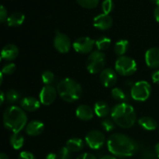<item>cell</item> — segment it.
<instances>
[{
	"label": "cell",
	"mask_w": 159,
	"mask_h": 159,
	"mask_svg": "<svg viewBox=\"0 0 159 159\" xmlns=\"http://www.w3.org/2000/svg\"><path fill=\"white\" fill-rule=\"evenodd\" d=\"M109 152L119 158H129L138 152L139 144L135 140L121 133L110 135L107 141Z\"/></svg>",
	"instance_id": "cell-1"
},
{
	"label": "cell",
	"mask_w": 159,
	"mask_h": 159,
	"mask_svg": "<svg viewBox=\"0 0 159 159\" xmlns=\"http://www.w3.org/2000/svg\"><path fill=\"white\" fill-rule=\"evenodd\" d=\"M27 116L24 110L16 106H11L3 113V125L12 133H20L27 124Z\"/></svg>",
	"instance_id": "cell-2"
},
{
	"label": "cell",
	"mask_w": 159,
	"mask_h": 159,
	"mask_svg": "<svg viewBox=\"0 0 159 159\" xmlns=\"http://www.w3.org/2000/svg\"><path fill=\"white\" fill-rule=\"evenodd\" d=\"M110 115L113 122L124 129L132 127L137 120V114L134 107L126 102L115 105L112 108Z\"/></svg>",
	"instance_id": "cell-3"
},
{
	"label": "cell",
	"mask_w": 159,
	"mask_h": 159,
	"mask_svg": "<svg viewBox=\"0 0 159 159\" xmlns=\"http://www.w3.org/2000/svg\"><path fill=\"white\" fill-rule=\"evenodd\" d=\"M57 90L59 96L67 102H74L79 100L82 94V85L70 78L61 80L57 85Z\"/></svg>",
	"instance_id": "cell-4"
},
{
	"label": "cell",
	"mask_w": 159,
	"mask_h": 159,
	"mask_svg": "<svg viewBox=\"0 0 159 159\" xmlns=\"http://www.w3.org/2000/svg\"><path fill=\"white\" fill-rule=\"evenodd\" d=\"M106 61V55L102 51H93L86 60V69L91 74H97L104 69Z\"/></svg>",
	"instance_id": "cell-5"
},
{
	"label": "cell",
	"mask_w": 159,
	"mask_h": 159,
	"mask_svg": "<svg viewBox=\"0 0 159 159\" xmlns=\"http://www.w3.org/2000/svg\"><path fill=\"white\" fill-rule=\"evenodd\" d=\"M138 69V65L134 59L128 56H120L115 62V71L122 76H130Z\"/></svg>",
	"instance_id": "cell-6"
},
{
	"label": "cell",
	"mask_w": 159,
	"mask_h": 159,
	"mask_svg": "<svg viewBox=\"0 0 159 159\" xmlns=\"http://www.w3.org/2000/svg\"><path fill=\"white\" fill-rule=\"evenodd\" d=\"M152 86L146 81H139L133 85L130 89V95L134 100L138 102L146 101L151 96Z\"/></svg>",
	"instance_id": "cell-7"
},
{
	"label": "cell",
	"mask_w": 159,
	"mask_h": 159,
	"mask_svg": "<svg viewBox=\"0 0 159 159\" xmlns=\"http://www.w3.org/2000/svg\"><path fill=\"white\" fill-rule=\"evenodd\" d=\"M85 143L93 150H98L103 147L106 143V137L101 131L93 130L89 132L85 136Z\"/></svg>",
	"instance_id": "cell-8"
},
{
	"label": "cell",
	"mask_w": 159,
	"mask_h": 159,
	"mask_svg": "<svg viewBox=\"0 0 159 159\" xmlns=\"http://www.w3.org/2000/svg\"><path fill=\"white\" fill-rule=\"evenodd\" d=\"M96 46V40L89 37H82L76 39L72 47L77 53L82 54H89L93 52L94 47Z\"/></svg>",
	"instance_id": "cell-9"
},
{
	"label": "cell",
	"mask_w": 159,
	"mask_h": 159,
	"mask_svg": "<svg viewBox=\"0 0 159 159\" xmlns=\"http://www.w3.org/2000/svg\"><path fill=\"white\" fill-rule=\"evenodd\" d=\"M53 44L56 51L61 54H66L71 49V42L69 37L65 34L61 33L60 31H55V36L53 40Z\"/></svg>",
	"instance_id": "cell-10"
},
{
	"label": "cell",
	"mask_w": 159,
	"mask_h": 159,
	"mask_svg": "<svg viewBox=\"0 0 159 159\" xmlns=\"http://www.w3.org/2000/svg\"><path fill=\"white\" fill-rule=\"evenodd\" d=\"M57 89L52 85H44L41 89L39 95L41 104L44 106H50L55 101L57 96Z\"/></svg>",
	"instance_id": "cell-11"
},
{
	"label": "cell",
	"mask_w": 159,
	"mask_h": 159,
	"mask_svg": "<svg viewBox=\"0 0 159 159\" xmlns=\"http://www.w3.org/2000/svg\"><path fill=\"white\" fill-rule=\"evenodd\" d=\"M99 81L107 88L114 86L117 82V73L112 68H104L99 74Z\"/></svg>",
	"instance_id": "cell-12"
},
{
	"label": "cell",
	"mask_w": 159,
	"mask_h": 159,
	"mask_svg": "<svg viewBox=\"0 0 159 159\" xmlns=\"http://www.w3.org/2000/svg\"><path fill=\"white\" fill-rule=\"evenodd\" d=\"M113 18L109 14L102 13L96 16L93 20V26L99 30H107L113 26Z\"/></svg>",
	"instance_id": "cell-13"
},
{
	"label": "cell",
	"mask_w": 159,
	"mask_h": 159,
	"mask_svg": "<svg viewBox=\"0 0 159 159\" xmlns=\"http://www.w3.org/2000/svg\"><path fill=\"white\" fill-rule=\"evenodd\" d=\"M145 63L148 67L152 69H157L159 68V48H151L146 51Z\"/></svg>",
	"instance_id": "cell-14"
},
{
	"label": "cell",
	"mask_w": 159,
	"mask_h": 159,
	"mask_svg": "<svg viewBox=\"0 0 159 159\" xmlns=\"http://www.w3.org/2000/svg\"><path fill=\"white\" fill-rule=\"evenodd\" d=\"M25 130H26V134H28L29 136H39L44 130V124L42 121L34 120L30 121L26 124Z\"/></svg>",
	"instance_id": "cell-15"
},
{
	"label": "cell",
	"mask_w": 159,
	"mask_h": 159,
	"mask_svg": "<svg viewBox=\"0 0 159 159\" xmlns=\"http://www.w3.org/2000/svg\"><path fill=\"white\" fill-rule=\"evenodd\" d=\"M19 55V48L17 46L12 43H8L5 45L2 49L1 58L2 60L10 61H13L18 57Z\"/></svg>",
	"instance_id": "cell-16"
},
{
	"label": "cell",
	"mask_w": 159,
	"mask_h": 159,
	"mask_svg": "<svg viewBox=\"0 0 159 159\" xmlns=\"http://www.w3.org/2000/svg\"><path fill=\"white\" fill-rule=\"evenodd\" d=\"M40 100L33 96L24 97L20 100V107L23 110L27 112H34L40 107Z\"/></svg>",
	"instance_id": "cell-17"
},
{
	"label": "cell",
	"mask_w": 159,
	"mask_h": 159,
	"mask_svg": "<svg viewBox=\"0 0 159 159\" xmlns=\"http://www.w3.org/2000/svg\"><path fill=\"white\" fill-rule=\"evenodd\" d=\"M75 115L81 120L89 121L94 116V110H93L89 106L82 104L76 108Z\"/></svg>",
	"instance_id": "cell-18"
},
{
	"label": "cell",
	"mask_w": 159,
	"mask_h": 159,
	"mask_svg": "<svg viewBox=\"0 0 159 159\" xmlns=\"http://www.w3.org/2000/svg\"><path fill=\"white\" fill-rule=\"evenodd\" d=\"M138 124L145 130L152 131L158 128V123L154 118L150 116H143L138 120Z\"/></svg>",
	"instance_id": "cell-19"
},
{
	"label": "cell",
	"mask_w": 159,
	"mask_h": 159,
	"mask_svg": "<svg viewBox=\"0 0 159 159\" xmlns=\"http://www.w3.org/2000/svg\"><path fill=\"white\" fill-rule=\"evenodd\" d=\"M25 20L24 14L20 12H12L9 16L6 23L9 26L12 27H16V26H21Z\"/></svg>",
	"instance_id": "cell-20"
},
{
	"label": "cell",
	"mask_w": 159,
	"mask_h": 159,
	"mask_svg": "<svg viewBox=\"0 0 159 159\" xmlns=\"http://www.w3.org/2000/svg\"><path fill=\"white\" fill-rule=\"evenodd\" d=\"M94 113L99 117H106L111 113L110 107L104 101H98L94 105Z\"/></svg>",
	"instance_id": "cell-21"
},
{
	"label": "cell",
	"mask_w": 159,
	"mask_h": 159,
	"mask_svg": "<svg viewBox=\"0 0 159 159\" xmlns=\"http://www.w3.org/2000/svg\"><path fill=\"white\" fill-rule=\"evenodd\" d=\"M66 146L71 152H79L84 148L85 143L83 140L79 138H72L68 140Z\"/></svg>",
	"instance_id": "cell-22"
},
{
	"label": "cell",
	"mask_w": 159,
	"mask_h": 159,
	"mask_svg": "<svg viewBox=\"0 0 159 159\" xmlns=\"http://www.w3.org/2000/svg\"><path fill=\"white\" fill-rule=\"evenodd\" d=\"M25 139L20 133H13L9 138V143L12 148L15 150H20L23 146Z\"/></svg>",
	"instance_id": "cell-23"
},
{
	"label": "cell",
	"mask_w": 159,
	"mask_h": 159,
	"mask_svg": "<svg viewBox=\"0 0 159 159\" xmlns=\"http://www.w3.org/2000/svg\"><path fill=\"white\" fill-rule=\"evenodd\" d=\"M129 41L127 40H120L114 44L113 47V51L115 54L119 57L124 56L127 53V50L129 48Z\"/></svg>",
	"instance_id": "cell-24"
},
{
	"label": "cell",
	"mask_w": 159,
	"mask_h": 159,
	"mask_svg": "<svg viewBox=\"0 0 159 159\" xmlns=\"http://www.w3.org/2000/svg\"><path fill=\"white\" fill-rule=\"evenodd\" d=\"M110 45H111V39L106 36H102L96 40V47L99 51H106L110 48Z\"/></svg>",
	"instance_id": "cell-25"
},
{
	"label": "cell",
	"mask_w": 159,
	"mask_h": 159,
	"mask_svg": "<svg viewBox=\"0 0 159 159\" xmlns=\"http://www.w3.org/2000/svg\"><path fill=\"white\" fill-rule=\"evenodd\" d=\"M111 96L114 99L120 101L122 102H124V101L127 99V95L124 93V90L118 87H115L112 89Z\"/></svg>",
	"instance_id": "cell-26"
},
{
	"label": "cell",
	"mask_w": 159,
	"mask_h": 159,
	"mask_svg": "<svg viewBox=\"0 0 159 159\" xmlns=\"http://www.w3.org/2000/svg\"><path fill=\"white\" fill-rule=\"evenodd\" d=\"M21 99L20 93L16 89H9L6 92V99L10 103H14V102H18Z\"/></svg>",
	"instance_id": "cell-27"
},
{
	"label": "cell",
	"mask_w": 159,
	"mask_h": 159,
	"mask_svg": "<svg viewBox=\"0 0 159 159\" xmlns=\"http://www.w3.org/2000/svg\"><path fill=\"white\" fill-rule=\"evenodd\" d=\"M42 82L45 85H51L54 81V74L51 71H45L42 73L41 75Z\"/></svg>",
	"instance_id": "cell-28"
},
{
	"label": "cell",
	"mask_w": 159,
	"mask_h": 159,
	"mask_svg": "<svg viewBox=\"0 0 159 159\" xmlns=\"http://www.w3.org/2000/svg\"><path fill=\"white\" fill-rule=\"evenodd\" d=\"M78 4L85 9H93L99 4V0H76Z\"/></svg>",
	"instance_id": "cell-29"
},
{
	"label": "cell",
	"mask_w": 159,
	"mask_h": 159,
	"mask_svg": "<svg viewBox=\"0 0 159 159\" xmlns=\"http://www.w3.org/2000/svg\"><path fill=\"white\" fill-rule=\"evenodd\" d=\"M16 69V66L15 64L8 63L2 67L1 73H2L4 75H11L15 72Z\"/></svg>",
	"instance_id": "cell-30"
},
{
	"label": "cell",
	"mask_w": 159,
	"mask_h": 159,
	"mask_svg": "<svg viewBox=\"0 0 159 159\" xmlns=\"http://www.w3.org/2000/svg\"><path fill=\"white\" fill-rule=\"evenodd\" d=\"M114 5L113 0H104L102 3V9L103 13L110 14L113 11Z\"/></svg>",
	"instance_id": "cell-31"
},
{
	"label": "cell",
	"mask_w": 159,
	"mask_h": 159,
	"mask_svg": "<svg viewBox=\"0 0 159 159\" xmlns=\"http://www.w3.org/2000/svg\"><path fill=\"white\" fill-rule=\"evenodd\" d=\"M102 127L105 131L110 132L114 129L115 127V123L113 122V120L106 119L102 120Z\"/></svg>",
	"instance_id": "cell-32"
},
{
	"label": "cell",
	"mask_w": 159,
	"mask_h": 159,
	"mask_svg": "<svg viewBox=\"0 0 159 159\" xmlns=\"http://www.w3.org/2000/svg\"><path fill=\"white\" fill-rule=\"evenodd\" d=\"M59 159H71V152L65 146L61 148L59 152Z\"/></svg>",
	"instance_id": "cell-33"
},
{
	"label": "cell",
	"mask_w": 159,
	"mask_h": 159,
	"mask_svg": "<svg viewBox=\"0 0 159 159\" xmlns=\"http://www.w3.org/2000/svg\"><path fill=\"white\" fill-rule=\"evenodd\" d=\"M8 17L9 16H8L7 10L4 7V6L2 5L1 8H0V22L1 23H4V22H6L7 20Z\"/></svg>",
	"instance_id": "cell-34"
},
{
	"label": "cell",
	"mask_w": 159,
	"mask_h": 159,
	"mask_svg": "<svg viewBox=\"0 0 159 159\" xmlns=\"http://www.w3.org/2000/svg\"><path fill=\"white\" fill-rule=\"evenodd\" d=\"M18 159H36V158L31 152L25 151V152H22L19 155Z\"/></svg>",
	"instance_id": "cell-35"
},
{
	"label": "cell",
	"mask_w": 159,
	"mask_h": 159,
	"mask_svg": "<svg viewBox=\"0 0 159 159\" xmlns=\"http://www.w3.org/2000/svg\"><path fill=\"white\" fill-rule=\"evenodd\" d=\"M142 158L143 159H159L155 152H145L142 155Z\"/></svg>",
	"instance_id": "cell-36"
},
{
	"label": "cell",
	"mask_w": 159,
	"mask_h": 159,
	"mask_svg": "<svg viewBox=\"0 0 159 159\" xmlns=\"http://www.w3.org/2000/svg\"><path fill=\"white\" fill-rule=\"evenodd\" d=\"M76 159H97L94 155L91 153H82Z\"/></svg>",
	"instance_id": "cell-37"
},
{
	"label": "cell",
	"mask_w": 159,
	"mask_h": 159,
	"mask_svg": "<svg viewBox=\"0 0 159 159\" xmlns=\"http://www.w3.org/2000/svg\"><path fill=\"white\" fill-rule=\"evenodd\" d=\"M152 82L156 85H159V70L154 71L153 74L152 75Z\"/></svg>",
	"instance_id": "cell-38"
},
{
	"label": "cell",
	"mask_w": 159,
	"mask_h": 159,
	"mask_svg": "<svg viewBox=\"0 0 159 159\" xmlns=\"http://www.w3.org/2000/svg\"><path fill=\"white\" fill-rule=\"evenodd\" d=\"M154 16H155V20L159 23V5L156 6L155 10H154Z\"/></svg>",
	"instance_id": "cell-39"
},
{
	"label": "cell",
	"mask_w": 159,
	"mask_h": 159,
	"mask_svg": "<svg viewBox=\"0 0 159 159\" xmlns=\"http://www.w3.org/2000/svg\"><path fill=\"white\" fill-rule=\"evenodd\" d=\"M0 93H0V105L2 106L4 103L5 99H6V95H5V93L2 91H1Z\"/></svg>",
	"instance_id": "cell-40"
},
{
	"label": "cell",
	"mask_w": 159,
	"mask_h": 159,
	"mask_svg": "<svg viewBox=\"0 0 159 159\" xmlns=\"http://www.w3.org/2000/svg\"><path fill=\"white\" fill-rule=\"evenodd\" d=\"M45 159H57V155L55 153H49Z\"/></svg>",
	"instance_id": "cell-41"
},
{
	"label": "cell",
	"mask_w": 159,
	"mask_h": 159,
	"mask_svg": "<svg viewBox=\"0 0 159 159\" xmlns=\"http://www.w3.org/2000/svg\"><path fill=\"white\" fill-rule=\"evenodd\" d=\"M100 159H116V158L114 156V155H104V156L102 157Z\"/></svg>",
	"instance_id": "cell-42"
},
{
	"label": "cell",
	"mask_w": 159,
	"mask_h": 159,
	"mask_svg": "<svg viewBox=\"0 0 159 159\" xmlns=\"http://www.w3.org/2000/svg\"><path fill=\"white\" fill-rule=\"evenodd\" d=\"M155 154L158 155V157L159 158V142L158 143V144H156V145H155Z\"/></svg>",
	"instance_id": "cell-43"
},
{
	"label": "cell",
	"mask_w": 159,
	"mask_h": 159,
	"mask_svg": "<svg viewBox=\"0 0 159 159\" xmlns=\"http://www.w3.org/2000/svg\"><path fill=\"white\" fill-rule=\"evenodd\" d=\"M0 159H9V158L6 154L1 153L0 154Z\"/></svg>",
	"instance_id": "cell-44"
},
{
	"label": "cell",
	"mask_w": 159,
	"mask_h": 159,
	"mask_svg": "<svg viewBox=\"0 0 159 159\" xmlns=\"http://www.w3.org/2000/svg\"><path fill=\"white\" fill-rule=\"evenodd\" d=\"M151 2H152L153 4L156 5V6H158L159 5V0H151Z\"/></svg>",
	"instance_id": "cell-45"
},
{
	"label": "cell",
	"mask_w": 159,
	"mask_h": 159,
	"mask_svg": "<svg viewBox=\"0 0 159 159\" xmlns=\"http://www.w3.org/2000/svg\"><path fill=\"white\" fill-rule=\"evenodd\" d=\"M3 75H4L2 74V73H0V84H2V82H3Z\"/></svg>",
	"instance_id": "cell-46"
}]
</instances>
